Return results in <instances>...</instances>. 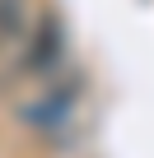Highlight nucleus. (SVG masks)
Wrapping results in <instances>:
<instances>
[{"mask_svg": "<svg viewBox=\"0 0 154 158\" xmlns=\"http://www.w3.org/2000/svg\"><path fill=\"white\" fill-rule=\"evenodd\" d=\"M24 37V0H0V47H14Z\"/></svg>", "mask_w": 154, "mask_h": 158, "instance_id": "obj_2", "label": "nucleus"}, {"mask_svg": "<svg viewBox=\"0 0 154 158\" xmlns=\"http://www.w3.org/2000/svg\"><path fill=\"white\" fill-rule=\"evenodd\" d=\"M56 56H61V23H56V14H42V23L33 33V47H28V65L47 70Z\"/></svg>", "mask_w": 154, "mask_h": 158, "instance_id": "obj_1", "label": "nucleus"}]
</instances>
